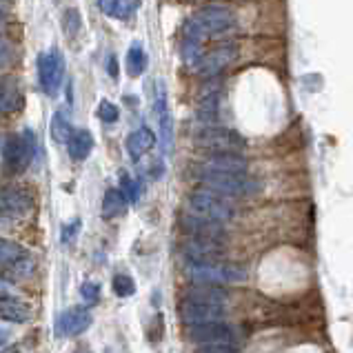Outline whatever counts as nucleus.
<instances>
[{
    "label": "nucleus",
    "mask_w": 353,
    "mask_h": 353,
    "mask_svg": "<svg viewBox=\"0 0 353 353\" xmlns=\"http://www.w3.org/2000/svg\"><path fill=\"white\" fill-rule=\"evenodd\" d=\"M236 25V14L227 5H209L198 9L183 27V40H194L203 45L209 36H218L229 32Z\"/></svg>",
    "instance_id": "obj_1"
},
{
    "label": "nucleus",
    "mask_w": 353,
    "mask_h": 353,
    "mask_svg": "<svg viewBox=\"0 0 353 353\" xmlns=\"http://www.w3.org/2000/svg\"><path fill=\"white\" fill-rule=\"evenodd\" d=\"M36 156V136L32 131L0 136V158L9 174L25 171Z\"/></svg>",
    "instance_id": "obj_2"
},
{
    "label": "nucleus",
    "mask_w": 353,
    "mask_h": 353,
    "mask_svg": "<svg viewBox=\"0 0 353 353\" xmlns=\"http://www.w3.org/2000/svg\"><path fill=\"white\" fill-rule=\"evenodd\" d=\"M187 276L200 285H236L247 278V271L234 262H189Z\"/></svg>",
    "instance_id": "obj_3"
},
{
    "label": "nucleus",
    "mask_w": 353,
    "mask_h": 353,
    "mask_svg": "<svg viewBox=\"0 0 353 353\" xmlns=\"http://www.w3.org/2000/svg\"><path fill=\"white\" fill-rule=\"evenodd\" d=\"M198 178L205 189L220 194L225 198H240L249 196L258 189L256 180H251L247 174H223V171H198Z\"/></svg>",
    "instance_id": "obj_4"
},
{
    "label": "nucleus",
    "mask_w": 353,
    "mask_h": 353,
    "mask_svg": "<svg viewBox=\"0 0 353 353\" xmlns=\"http://www.w3.org/2000/svg\"><path fill=\"white\" fill-rule=\"evenodd\" d=\"M187 209L191 216L205 218V220H214V223L225 225L234 218V207H231L225 196L214 194L209 189H196L194 194L187 200Z\"/></svg>",
    "instance_id": "obj_5"
},
{
    "label": "nucleus",
    "mask_w": 353,
    "mask_h": 353,
    "mask_svg": "<svg viewBox=\"0 0 353 353\" xmlns=\"http://www.w3.org/2000/svg\"><path fill=\"white\" fill-rule=\"evenodd\" d=\"M200 149H207L211 154H240L245 149V140L234 129L227 127H205L196 136Z\"/></svg>",
    "instance_id": "obj_6"
},
{
    "label": "nucleus",
    "mask_w": 353,
    "mask_h": 353,
    "mask_svg": "<svg viewBox=\"0 0 353 353\" xmlns=\"http://www.w3.org/2000/svg\"><path fill=\"white\" fill-rule=\"evenodd\" d=\"M36 67H38V83L43 87V92L49 98H56L65 78L63 52H60V49H52V52H47V54H40Z\"/></svg>",
    "instance_id": "obj_7"
},
{
    "label": "nucleus",
    "mask_w": 353,
    "mask_h": 353,
    "mask_svg": "<svg viewBox=\"0 0 353 353\" xmlns=\"http://www.w3.org/2000/svg\"><path fill=\"white\" fill-rule=\"evenodd\" d=\"M189 340L203 347H218V345H236V331L227 322H211V325H198L189 327Z\"/></svg>",
    "instance_id": "obj_8"
},
{
    "label": "nucleus",
    "mask_w": 353,
    "mask_h": 353,
    "mask_svg": "<svg viewBox=\"0 0 353 353\" xmlns=\"http://www.w3.org/2000/svg\"><path fill=\"white\" fill-rule=\"evenodd\" d=\"M225 307L216 305H203V302L183 300L180 302V318L187 327L198 325H211V322H225Z\"/></svg>",
    "instance_id": "obj_9"
},
{
    "label": "nucleus",
    "mask_w": 353,
    "mask_h": 353,
    "mask_svg": "<svg viewBox=\"0 0 353 353\" xmlns=\"http://www.w3.org/2000/svg\"><path fill=\"white\" fill-rule=\"evenodd\" d=\"M234 58H236V47L223 45V47H216V49H211V52L200 56V60L194 65V69H196L198 76L214 78L223 72L225 67H229L231 63H234Z\"/></svg>",
    "instance_id": "obj_10"
},
{
    "label": "nucleus",
    "mask_w": 353,
    "mask_h": 353,
    "mask_svg": "<svg viewBox=\"0 0 353 353\" xmlns=\"http://www.w3.org/2000/svg\"><path fill=\"white\" fill-rule=\"evenodd\" d=\"M92 327V314L85 307H72L65 309L56 320V336L60 338H74L85 334Z\"/></svg>",
    "instance_id": "obj_11"
},
{
    "label": "nucleus",
    "mask_w": 353,
    "mask_h": 353,
    "mask_svg": "<svg viewBox=\"0 0 353 353\" xmlns=\"http://www.w3.org/2000/svg\"><path fill=\"white\" fill-rule=\"evenodd\" d=\"M34 207L32 196L25 189L18 187H3L0 189V216L5 218H20L27 216Z\"/></svg>",
    "instance_id": "obj_12"
},
{
    "label": "nucleus",
    "mask_w": 353,
    "mask_h": 353,
    "mask_svg": "<svg viewBox=\"0 0 353 353\" xmlns=\"http://www.w3.org/2000/svg\"><path fill=\"white\" fill-rule=\"evenodd\" d=\"M183 227L189 234V238H198V240H218L223 242L225 238V229L220 223H214V220H205L198 216H187L183 220Z\"/></svg>",
    "instance_id": "obj_13"
},
{
    "label": "nucleus",
    "mask_w": 353,
    "mask_h": 353,
    "mask_svg": "<svg viewBox=\"0 0 353 353\" xmlns=\"http://www.w3.org/2000/svg\"><path fill=\"white\" fill-rule=\"evenodd\" d=\"M183 251L191 262H214L225 251V247H223V242H218V240L189 238Z\"/></svg>",
    "instance_id": "obj_14"
},
{
    "label": "nucleus",
    "mask_w": 353,
    "mask_h": 353,
    "mask_svg": "<svg viewBox=\"0 0 353 353\" xmlns=\"http://www.w3.org/2000/svg\"><path fill=\"white\" fill-rule=\"evenodd\" d=\"M205 171H223V174H247V160L240 154H211L200 165Z\"/></svg>",
    "instance_id": "obj_15"
},
{
    "label": "nucleus",
    "mask_w": 353,
    "mask_h": 353,
    "mask_svg": "<svg viewBox=\"0 0 353 353\" xmlns=\"http://www.w3.org/2000/svg\"><path fill=\"white\" fill-rule=\"evenodd\" d=\"M154 107H156V114H158V123H160V136H163V151L169 154L171 147H174V125H171V114H169L167 94H165L163 85H158Z\"/></svg>",
    "instance_id": "obj_16"
},
{
    "label": "nucleus",
    "mask_w": 353,
    "mask_h": 353,
    "mask_svg": "<svg viewBox=\"0 0 353 353\" xmlns=\"http://www.w3.org/2000/svg\"><path fill=\"white\" fill-rule=\"evenodd\" d=\"M25 105V94L14 78H0V116L16 114Z\"/></svg>",
    "instance_id": "obj_17"
},
{
    "label": "nucleus",
    "mask_w": 353,
    "mask_h": 353,
    "mask_svg": "<svg viewBox=\"0 0 353 353\" xmlns=\"http://www.w3.org/2000/svg\"><path fill=\"white\" fill-rule=\"evenodd\" d=\"M185 300L203 302V305L227 307L229 296H227V291H225V289H220L218 285H200V282H196L194 287H189Z\"/></svg>",
    "instance_id": "obj_18"
},
{
    "label": "nucleus",
    "mask_w": 353,
    "mask_h": 353,
    "mask_svg": "<svg viewBox=\"0 0 353 353\" xmlns=\"http://www.w3.org/2000/svg\"><path fill=\"white\" fill-rule=\"evenodd\" d=\"M94 149V136L89 134L87 129H74L72 136L67 140V151H69V158L80 163V160H87L89 154Z\"/></svg>",
    "instance_id": "obj_19"
},
{
    "label": "nucleus",
    "mask_w": 353,
    "mask_h": 353,
    "mask_svg": "<svg viewBox=\"0 0 353 353\" xmlns=\"http://www.w3.org/2000/svg\"><path fill=\"white\" fill-rule=\"evenodd\" d=\"M154 145H156L154 131H151L149 127H140L127 138V154L134 160H140Z\"/></svg>",
    "instance_id": "obj_20"
},
{
    "label": "nucleus",
    "mask_w": 353,
    "mask_h": 353,
    "mask_svg": "<svg viewBox=\"0 0 353 353\" xmlns=\"http://www.w3.org/2000/svg\"><path fill=\"white\" fill-rule=\"evenodd\" d=\"M32 318V311H29L27 305L12 298H0V320L7 322H16V325H23Z\"/></svg>",
    "instance_id": "obj_21"
},
{
    "label": "nucleus",
    "mask_w": 353,
    "mask_h": 353,
    "mask_svg": "<svg viewBox=\"0 0 353 353\" xmlns=\"http://www.w3.org/2000/svg\"><path fill=\"white\" fill-rule=\"evenodd\" d=\"M127 198L123 196V191L120 189H107V194L103 198V218L112 220V218H118L125 214L127 209Z\"/></svg>",
    "instance_id": "obj_22"
},
{
    "label": "nucleus",
    "mask_w": 353,
    "mask_h": 353,
    "mask_svg": "<svg viewBox=\"0 0 353 353\" xmlns=\"http://www.w3.org/2000/svg\"><path fill=\"white\" fill-rule=\"evenodd\" d=\"M196 116L205 127H209L211 123H216V118H218V94L216 92H209V94H205L203 98H200Z\"/></svg>",
    "instance_id": "obj_23"
},
{
    "label": "nucleus",
    "mask_w": 353,
    "mask_h": 353,
    "mask_svg": "<svg viewBox=\"0 0 353 353\" xmlns=\"http://www.w3.org/2000/svg\"><path fill=\"white\" fill-rule=\"evenodd\" d=\"M27 258V251L12 240L0 238V265H18Z\"/></svg>",
    "instance_id": "obj_24"
},
{
    "label": "nucleus",
    "mask_w": 353,
    "mask_h": 353,
    "mask_svg": "<svg viewBox=\"0 0 353 353\" xmlns=\"http://www.w3.org/2000/svg\"><path fill=\"white\" fill-rule=\"evenodd\" d=\"M145 67H147V54L143 52V47H140V45H134L127 52V72H129V76L138 78L140 74L145 72Z\"/></svg>",
    "instance_id": "obj_25"
},
{
    "label": "nucleus",
    "mask_w": 353,
    "mask_h": 353,
    "mask_svg": "<svg viewBox=\"0 0 353 353\" xmlns=\"http://www.w3.org/2000/svg\"><path fill=\"white\" fill-rule=\"evenodd\" d=\"M72 131L74 129H72V125H69L67 114L65 112H56L54 118H52V138L56 140V143H65L67 145Z\"/></svg>",
    "instance_id": "obj_26"
},
{
    "label": "nucleus",
    "mask_w": 353,
    "mask_h": 353,
    "mask_svg": "<svg viewBox=\"0 0 353 353\" xmlns=\"http://www.w3.org/2000/svg\"><path fill=\"white\" fill-rule=\"evenodd\" d=\"M114 294L118 298H129V296H134L136 294V282L131 276L127 274H118L114 278Z\"/></svg>",
    "instance_id": "obj_27"
},
{
    "label": "nucleus",
    "mask_w": 353,
    "mask_h": 353,
    "mask_svg": "<svg viewBox=\"0 0 353 353\" xmlns=\"http://www.w3.org/2000/svg\"><path fill=\"white\" fill-rule=\"evenodd\" d=\"M120 191H123V196L127 198L129 205L138 203V198H140V185L136 183L134 178H129L127 174L120 176Z\"/></svg>",
    "instance_id": "obj_28"
},
{
    "label": "nucleus",
    "mask_w": 353,
    "mask_h": 353,
    "mask_svg": "<svg viewBox=\"0 0 353 353\" xmlns=\"http://www.w3.org/2000/svg\"><path fill=\"white\" fill-rule=\"evenodd\" d=\"M118 116H120L118 105H114L112 100H100V105H98V118L103 120V123L112 125V123H116V120H118Z\"/></svg>",
    "instance_id": "obj_29"
},
{
    "label": "nucleus",
    "mask_w": 353,
    "mask_h": 353,
    "mask_svg": "<svg viewBox=\"0 0 353 353\" xmlns=\"http://www.w3.org/2000/svg\"><path fill=\"white\" fill-rule=\"evenodd\" d=\"M80 296H83L87 305H96L100 298V285L98 282H85V285L80 287Z\"/></svg>",
    "instance_id": "obj_30"
},
{
    "label": "nucleus",
    "mask_w": 353,
    "mask_h": 353,
    "mask_svg": "<svg viewBox=\"0 0 353 353\" xmlns=\"http://www.w3.org/2000/svg\"><path fill=\"white\" fill-rule=\"evenodd\" d=\"M12 58H14V47L12 43H9L7 38H0V72L12 63Z\"/></svg>",
    "instance_id": "obj_31"
},
{
    "label": "nucleus",
    "mask_w": 353,
    "mask_h": 353,
    "mask_svg": "<svg viewBox=\"0 0 353 353\" xmlns=\"http://www.w3.org/2000/svg\"><path fill=\"white\" fill-rule=\"evenodd\" d=\"M65 29L69 36H76V32L80 29V14L76 12V9H69V12L65 14Z\"/></svg>",
    "instance_id": "obj_32"
},
{
    "label": "nucleus",
    "mask_w": 353,
    "mask_h": 353,
    "mask_svg": "<svg viewBox=\"0 0 353 353\" xmlns=\"http://www.w3.org/2000/svg\"><path fill=\"white\" fill-rule=\"evenodd\" d=\"M134 9H136V0H120L116 18H129V14L134 12Z\"/></svg>",
    "instance_id": "obj_33"
},
{
    "label": "nucleus",
    "mask_w": 353,
    "mask_h": 353,
    "mask_svg": "<svg viewBox=\"0 0 353 353\" xmlns=\"http://www.w3.org/2000/svg\"><path fill=\"white\" fill-rule=\"evenodd\" d=\"M118 3H120V0H98L100 12H103L105 16H116V12H118Z\"/></svg>",
    "instance_id": "obj_34"
},
{
    "label": "nucleus",
    "mask_w": 353,
    "mask_h": 353,
    "mask_svg": "<svg viewBox=\"0 0 353 353\" xmlns=\"http://www.w3.org/2000/svg\"><path fill=\"white\" fill-rule=\"evenodd\" d=\"M78 229H80V220H74V223H69L63 231V240H65V245H69L72 242V238L78 236Z\"/></svg>",
    "instance_id": "obj_35"
},
{
    "label": "nucleus",
    "mask_w": 353,
    "mask_h": 353,
    "mask_svg": "<svg viewBox=\"0 0 353 353\" xmlns=\"http://www.w3.org/2000/svg\"><path fill=\"white\" fill-rule=\"evenodd\" d=\"M203 353H238V351L229 345H218V347H205Z\"/></svg>",
    "instance_id": "obj_36"
},
{
    "label": "nucleus",
    "mask_w": 353,
    "mask_h": 353,
    "mask_svg": "<svg viewBox=\"0 0 353 353\" xmlns=\"http://www.w3.org/2000/svg\"><path fill=\"white\" fill-rule=\"evenodd\" d=\"M107 72H109V76H112L114 80H118V60H116V56H109V60H107Z\"/></svg>",
    "instance_id": "obj_37"
},
{
    "label": "nucleus",
    "mask_w": 353,
    "mask_h": 353,
    "mask_svg": "<svg viewBox=\"0 0 353 353\" xmlns=\"http://www.w3.org/2000/svg\"><path fill=\"white\" fill-rule=\"evenodd\" d=\"M14 296V289L9 282H5L3 278H0V298H12Z\"/></svg>",
    "instance_id": "obj_38"
},
{
    "label": "nucleus",
    "mask_w": 353,
    "mask_h": 353,
    "mask_svg": "<svg viewBox=\"0 0 353 353\" xmlns=\"http://www.w3.org/2000/svg\"><path fill=\"white\" fill-rule=\"evenodd\" d=\"M7 340H9V334H7L5 329H0V345H5Z\"/></svg>",
    "instance_id": "obj_39"
},
{
    "label": "nucleus",
    "mask_w": 353,
    "mask_h": 353,
    "mask_svg": "<svg viewBox=\"0 0 353 353\" xmlns=\"http://www.w3.org/2000/svg\"><path fill=\"white\" fill-rule=\"evenodd\" d=\"M5 27H7V18L0 14V32H5Z\"/></svg>",
    "instance_id": "obj_40"
}]
</instances>
